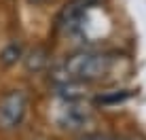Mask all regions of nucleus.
I'll use <instances>...</instances> for the list:
<instances>
[{"instance_id": "f257e3e1", "label": "nucleus", "mask_w": 146, "mask_h": 140, "mask_svg": "<svg viewBox=\"0 0 146 140\" xmlns=\"http://www.w3.org/2000/svg\"><path fill=\"white\" fill-rule=\"evenodd\" d=\"M114 59L108 53L102 51H76L59 68L62 81H74V83H91L100 81L112 70Z\"/></svg>"}, {"instance_id": "f03ea898", "label": "nucleus", "mask_w": 146, "mask_h": 140, "mask_svg": "<svg viewBox=\"0 0 146 140\" xmlns=\"http://www.w3.org/2000/svg\"><path fill=\"white\" fill-rule=\"evenodd\" d=\"M28 113V93L23 89H11L0 98V127L13 129L23 121Z\"/></svg>"}, {"instance_id": "7ed1b4c3", "label": "nucleus", "mask_w": 146, "mask_h": 140, "mask_svg": "<svg viewBox=\"0 0 146 140\" xmlns=\"http://www.w3.org/2000/svg\"><path fill=\"white\" fill-rule=\"evenodd\" d=\"M93 7H95V0H72L70 4H66V9L59 15V28L68 34L83 32L85 21H87Z\"/></svg>"}, {"instance_id": "20e7f679", "label": "nucleus", "mask_w": 146, "mask_h": 140, "mask_svg": "<svg viewBox=\"0 0 146 140\" xmlns=\"http://www.w3.org/2000/svg\"><path fill=\"white\" fill-rule=\"evenodd\" d=\"M91 121V108L80 100H66L57 108V123L66 129H80Z\"/></svg>"}, {"instance_id": "39448f33", "label": "nucleus", "mask_w": 146, "mask_h": 140, "mask_svg": "<svg viewBox=\"0 0 146 140\" xmlns=\"http://www.w3.org/2000/svg\"><path fill=\"white\" fill-rule=\"evenodd\" d=\"M19 55H21V49H19V45H9V47L4 49L2 53H0V62H2L4 66H11V64L17 62Z\"/></svg>"}, {"instance_id": "423d86ee", "label": "nucleus", "mask_w": 146, "mask_h": 140, "mask_svg": "<svg viewBox=\"0 0 146 140\" xmlns=\"http://www.w3.org/2000/svg\"><path fill=\"white\" fill-rule=\"evenodd\" d=\"M44 64H47V53L42 51V49H36V51H32L30 53V57H28V68L30 70H38V68H42Z\"/></svg>"}, {"instance_id": "0eeeda50", "label": "nucleus", "mask_w": 146, "mask_h": 140, "mask_svg": "<svg viewBox=\"0 0 146 140\" xmlns=\"http://www.w3.org/2000/svg\"><path fill=\"white\" fill-rule=\"evenodd\" d=\"M131 93L129 91H121V93H112V96H100L98 102L100 104H114V102H121V100H127Z\"/></svg>"}, {"instance_id": "6e6552de", "label": "nucleus", "mask_w": 146, "mask_h": 140, "mask_svg": "<svg viewBox=\"0 0 146 140\" xmlns=\"http://www.w3.org/2000/svg\"><path fill=\"white\" fill-rule=\"evenodd\" d=\"M80 140H142V138H135V136H85Z\"/></svg>"}]
</instances>
